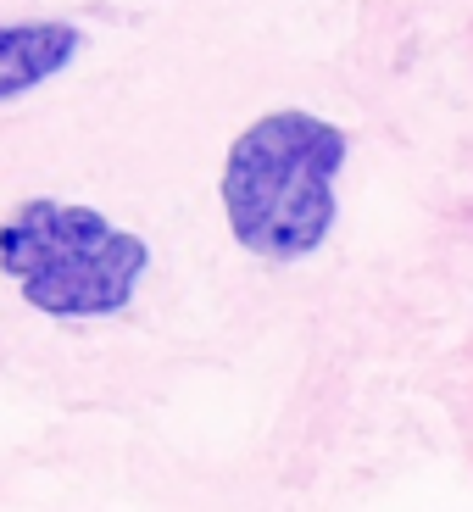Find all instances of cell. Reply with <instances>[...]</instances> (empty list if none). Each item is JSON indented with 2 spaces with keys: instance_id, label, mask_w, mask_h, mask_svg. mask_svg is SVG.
Returning a JSON list of instances; mask_svg holds the SVG:
<instances>
[{
  "instance_id": "6da1fadb",
  "label": "cell",
  "mask_w": 473,
  "mask_h": 512,
  "mask_svg": "<svg viewBox=\"0 0 473 512\" xmlns=\"http://www.w3.org/2000/svg\"><path fill=\"white\" fill-rule=\"evenodd\" d=\"M346 134L312 112H268L234 140L223 162V212L245 251L295 262L323 245L334 223V179Z\"/></svg>"
},
{
  "instance_id": "3957f363",
  "label": "cell",
  "mask_w": 473,
  "mask_h": 512,
  "mask_svg": "<svg viewBox=\"0 0 473 512\" xmlns=\"http://www.w3.org/2000/svg\"><path fill=\"white\" fill-rule=\"evenodd\" d=\"M84 51L73 23H0V101L39 90Z\"/></svg>"
},
{
  "instance_id": "7a4b0ae2",
  "label": "cell",
  "mask_w": 473,
  "mask_h": 512,
  "mask_svg": "<svg viewBox=\"0 0 473 512\" xmlns=\"http://www.w3.org/2000/svg\"><path fill=\"white\" fill-rule=\"evenodd\" d=\"M0 268L51 318H112L134 301L151 251L95 206L23 201L0 223Z\"/></svg>"
}]
</instances>
